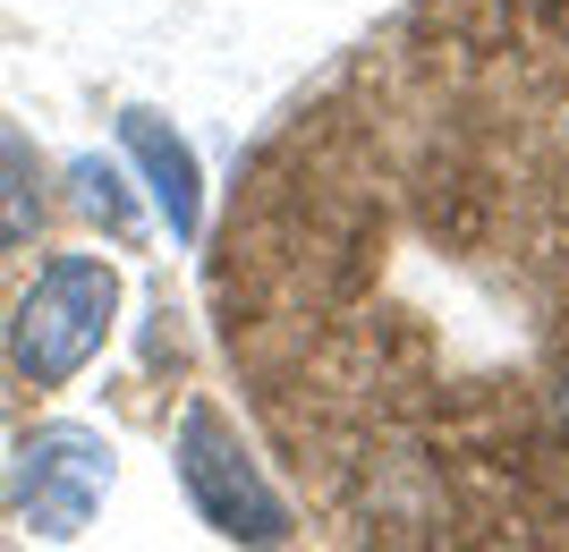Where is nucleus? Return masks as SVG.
I'll return each mask as SVG.
<instances>
[{
    "label": "nucleus",
    "instance_id": "obj_3",
    "mask_svg": "<svg viewBox=\"0 0 569 552\" xmlns=\"http://www.w3.org/2000/svg\"><path fill=\"white\" fill-rule=\"evenodd\" d=\"M9 484H18L26 528L51 535V544H69V535L94 528L102 493H111V442L86 433V425H43V433H26V442H18Z\"/></svg>",
    "mask_w": 569,
    "mask_h": 552
},
{
    "label": "nucleus",
    "instance_id": "obj_2",
    "mask_svg": "<svg viewBox=\"0 0 569 552\" xmlns=\"http://www.w3.org/2000/svg\"><path fill=\"white\" fill-rule=\"evenodd\" d=\"M179 484H188L196 519L213 535H230V544H289V502L263 484V468L247 459V442H238V425L213 409V400H196L188 416H179Z\"/></svg>",
    "mask_w": 569,
    "mask_h": 552
},
{
    "label": "nucleus",
    "instance_id": "obj_4",
    "mask_svg": "<svg viewBox=\"0 0 569 552\" xmlns=\"http://www.w3.org/2000/svg\"><path fill=\"white\" fill-rule=\"evenodd\" d=\"M119 144H128V162L144 170V188L162 204L170 239H196V230H204V170H196L188 137H179L162 111H119Z\"/></svg>",
    "mask_w": 569,
    "mask_h": 552
},
{
    "label": "nucleus",
    "instance_id": "obj_6",
    "mask_svg": "<svg viewBox=\"0 0 569 552\" xmlns=\"http://www.w3.org/2000/svg\"><path fill=\"white\" fill-rule=\"evenodd\" d=\"M69 195H77V213H94L102 230H137V204H128V188H119V170L102 162V153H77L69 162Z\"/></svg>",
    "mask_w": 569,
    "mask_h": 552
},
{
    "label": "nucleus",
    "instance_id": "obj_5",
    "mask_svg": "<svg viewBox=\"0 0 569 552\" xmlns=\"http://www.w3.org/2000/svg\"><path fill=\"white\" fill-rule=\"evenodd\" d=\"M51 221V195H43V162L18 128H0V247H26L34 230Z\"/></svg>",
    "mask_w": 569,
    "mask_h": 552
},
{
    "label": "nucleus",
    "instance_id": "obj_1",
    "mask_svg": "<svg viewBox=\"0 0 569 552\" xmlns=\"http://www.w3.org/2000/svg\"><path fill=\"white\" fill-rule=\"evenodd\" d=\"M119 314V264L111 255H51L34 281L18 289V314H9V358L34 391H60L69 374H86L102 340H111Z\"/></svg>",
    "mask_w": 569,
    "mask_h": 552
}]
</instances>
